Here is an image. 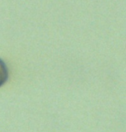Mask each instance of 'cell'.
Wrapping results in <instances>:
<instances>
[{
    "mask_svg": "<svg viewBox=\"0 0 126 132\" xmlns=\"http://www.w3.org/2000/svg\"><path fill=\"white\" fill-rule=\"evenodd\" d=\"M8 78V68L3 61L0 59V87L7 81Z\"/></svg>",
    "mask_w": 126,
    "mask_h": 132,
    "instance_id": "cell-1",
    "label": "cell"
}]
</instances>
